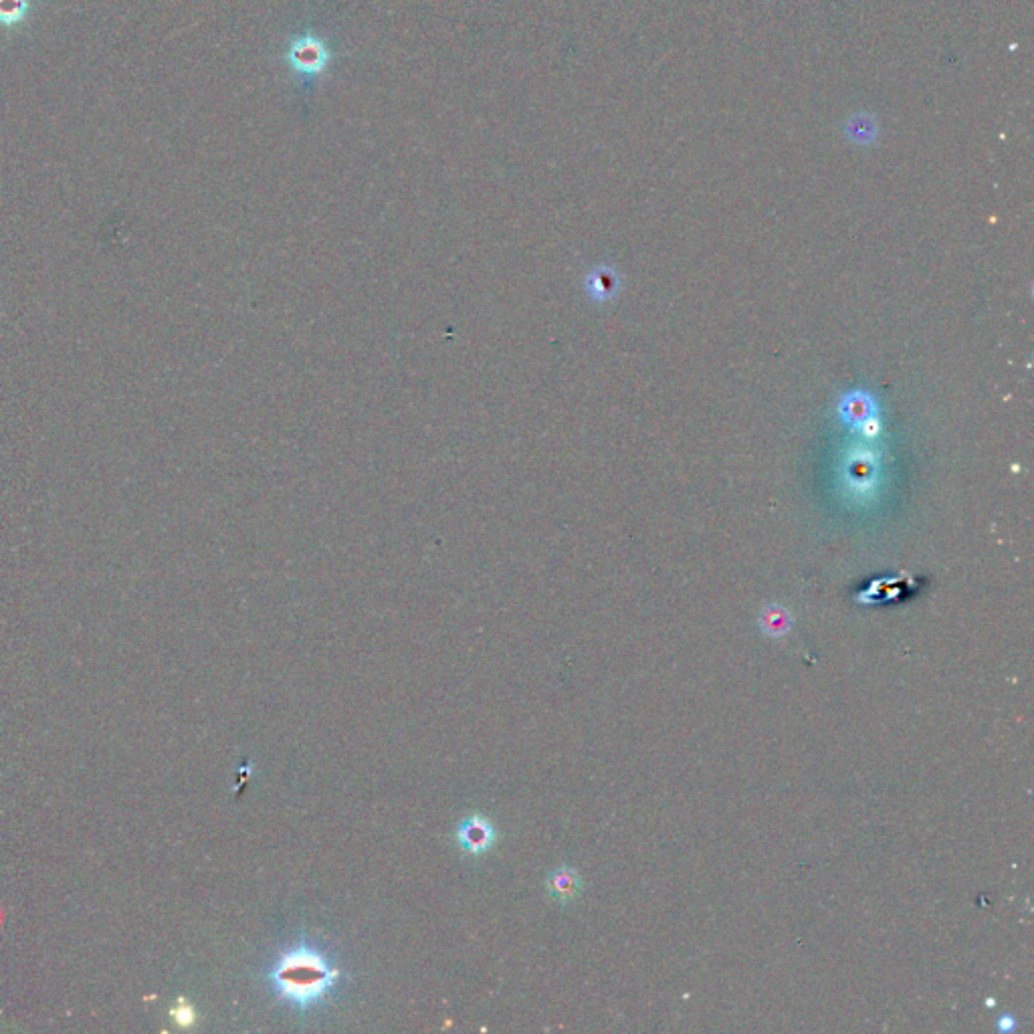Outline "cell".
<instances>
[{
  "mask_svg": "<svg viewBox=\"0 0 1034 1034\" xmlns=\"http://www.w3.org/2000/svg\"><path fill=\"white\" fill-rule=\"evenodd\" d=\"M1014 1026H1016V1020H1014L1012 1016H1002V1018L998 1020V1028H1000V1030H1004V1032H1010Z\"/></svg>",
  "mask_w": 1034,
  "mask_h": 1034,
  "instance_id": "cell-7",
  "label": "cell"
},
{
  "mask_svg": "<svg viewBox=\"0 0 1034 1034\" xmlns=\"http://www.w3.org/2000/svg\"><path fill=\"white\" fill-rule=\"evenodd\" d=\"M457 841L467 853L481 855L491 849V845L495 841V829L485 816L475 814L459 824Z\"/></svg>",
  "mask_w": 1034,
  "mask_h": 1034,
  "instance_id": "cell-3",
  "label": "cell"
},
{
  "mask_svg": "<svg viewBox=\"0 0 1034 1034\" xmlns=\"http://www.w3.org/2000/svg\"><path fill=\"white\" fill-rule=\"evenodd\" d=\"M873 408H875V402L869 394H863V392H855V394H849L843 398L841 402V417L847 425H863L871 415H873Z\"/></svg>",
  "mask_w": 1034,
  "mask_h": 1034,
  "instance_id": "cell-6",
  "label": "cell"
},
{
  "mask_svg": "<svg viewBox=\"0 0 1034 1034\" xmlns=\"http://www.w3.org/2000/svg\"><path fill=\"white\" fill-rule=\"evenodd\" d=\"M281 59L297 89L312 95L336 61V45L328 33L303 27L287 37Z\"/></svg>",
  "mask_w": 1034,
  "mask_h": 1034,
  "instance_id": "cell-2",
  "label": "cell"
},
{
  "mask_svg": "<svg viewBox=\"0 0 1034 1034\" xmlns=\"http://www.w3.org/2000/svg\"><path fill=\"white\" fill-rule=\"evenodd\" d=\"M546 887L554 899H558L560 903H568L578 897V893L582 889V879L574 869L562 867V869L550 873Z\"/></svg>",
  "mask_w": 1034,
  "mask_h": 1034,
  "instance_id": "cell-4",
  "label": "cell"
},
{
  "mask_svg": "<svg viewBox=\"0 0 1034 1034\" xmlns=\"http://www.w3.org/2000/svg\"><path fill=\"white\" fill-rule=\"evenodd\" d=\"M273 990L295 1008H309L322 1002L338 980V970L318 950L299 946L285 952L269 972Z\"/></svg>",
  "mask_w": 1034,
  "mask_h": 1034,
  "instance_id": "cell-1",
  "label": "cell"
},
{
  "mask_svg": "<svg viewBox=\"0 0 1034 1034\" xmlns=\"http://www.w3.org/2000/svg\"><path fill=\"white\" fill-rule=\"evenodd\" d=\"M760 629L772 639H782L792 629V614L780 604H770L760 614Z\"/></svg>",
  "mask_w": 1034,
  "mask_h": 1034,
  "instance_id": "cell-5",
  "label": "cell"
}]
</instances>
